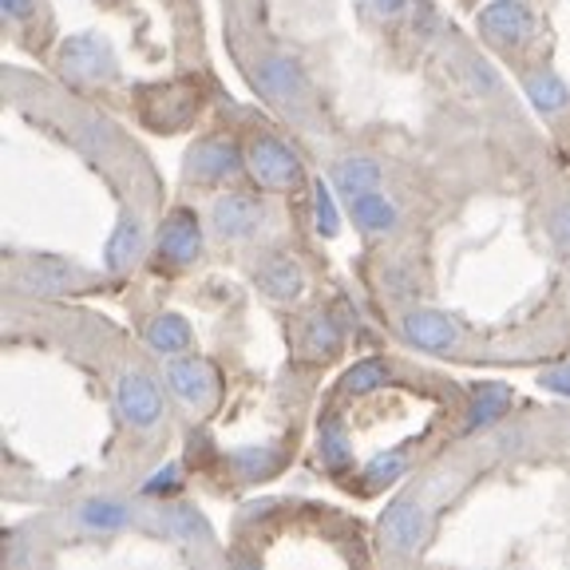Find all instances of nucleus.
Masks as SVG:
<instances>
[{"instance_id": "f257e3e1", "label": "nucleus", "mask_w": 570, "mask_h": 570, "mask_svg": "<svg viewBox=\"0 0 570 570\" xmlns=\"http://www.w3.org/2000/svg\"><path fill=\"white\" fill-rule=\"evenodd\" d=\"M246 170L266 190H297L302 187V159L274 135H254L246 142Z\"/></svg>"}, {"instance_id": "f03ea898", "label": "nucleus", "mask_w": 570, "mask_h": 570, "mask_svg": "<svg viewBox=\"0 0 570 570\" xmlns=\"http://www.w3.org/2000/svg\"><path fill=\"white\" fill-rule=\"evenodd\" d=\"M116 48L107 36L83 32V36H68L60 48V71L71 83H107L116 80Z\"/></svg>"}, {"instance_id": "7ed1b4c3", "label": "nucleus", "mask_w": 570, "mask_h": 570, "mask_svg": "<svg viewBox=\"0 0 570 570\" xmlns=\"http://www.w3.org/2000/svg\"><path fill=\"white\" fill-rule=\"evenodd\" d=\"M163 381H167L170 396L178 404H187L195 412H206L218 396V373L206 356L195 353H183V356H167V365H163Z\"/></svg>"}, {"instance_id": "20e7f679", "label": "nucleus", "mask_w": 570, "mask_h": 570, "mask_svg": "<svg viewBox=\"0 0 570 570\" xmlns=\"http://www.w3.org/2000/svg\"><path fill=\"white\" fill-rule=\"evenodd\" d=\"M116 409L135 432H155L163 424V392L151 373L142 368H124L116 376Z\"/></svg>"}, {"instance_id": "39448f33", "label": "nucleus", "mask_w": 570, "mask_h": 570, "mask_svg": "<svg viewBox=\"0 0 570 570\" xmlns=\"http://www.w3.org/2000/svg\"><path fill=\"white\" fill-rule=\"evenodd\" d=\"M432 534V511L416 495L392 499L389 511L381 515V543L392 554H416Z\"/></svg>"}, {"instance_id": "423d86ee", "label": "nucleus", "mask_w": 570, "mask_h": 570, "mask_svg": "<svg viewBox=\"0 0 570 570\" xmlns=\"http://www.w3.org/2000/svg\"><path fill=\"white\" fill-rule=\"evenodd\" d=\"M155 254L170 269H187L198 262V254H203V223H198V214L190 206H175L163 218L159 234H155Z\"/></svg>"}, {"instance_id": "0eeeda50", "label": "nucleus", "mask_w": 570, "mask_h": 570, "mask_svg": "<svg viewBox=\"0 0 570 570\" xmlns=\"http://www.w3.org/2000/svg\"><path fill=\"white\" fill-rule=\"evenodd\" d=\"M242 170H246V151L234 139H223V135L198 139L183 159L187 183H230Z\"/></svg>"}, {"instance_id": "6e6552de", "label": "nucleus", "mask_w": 570, "mask_h": 570, "mask_svg": "<svg viewBox=\"0 0 570 570\" xmlns=\"http://www.w3.org/2000/svg\"><path fill=\"white\" fill-rule=\"evenodd\" d=\"M262 223H266V206L262 198L246 195V190H226L214 198L210 206V230L223 242H249L258 238Z\"/></svg>"}, {"instance_id": "1a4fd4ad", "label": "nucleus", "mask_w": 570, "mask_h": 570, "mask_svg": "<svg viewBox=\"0 0 570 570\" xmlns=\"http://www.w3.org/2000/svg\"><path fill=\"white\" fill-rule=\"evenodd\" d=\"M475 28H480V36L491 48L511 52V48H523L531 40L534 17L523 0H491V4L480 9V17H475Z\"/></svg>"}, {"instance_id": "9d476101", "label": "nucleus", "mask_w": 570, "mask_h": 570, "mask_svg": "<svg viewBox=\"0 0 570 570\" xmlns=\"http://www.w3.org/2000/svg\"><path fill=\"white\" fill-rule=\"evenodd\" d=\"M198 116V88L190 83H159L142 96V119L155 131H178Z\"/></svg>"}, {"instance_id": "9b49d317", "label": "nucleus", "mask_w": 570, "mask_h": 570, "mask_svg": "<svg viewBox=\"0 0 570 570\" xmlns=\"http://www.w3.org/2000/svg\"><path fill=\"white\" fill-rule=\"evenodd\" d=\"M71 523L83 534H124L139 527V508L119 495H88L71 508Z\"/></svg>"}, {"instance_id": "f8f14e48", "label": "nucleus", "mask_w": 570, "mask_h": 570, "mask_svg": "<svg viewBox=\"0 0 570 570\" xmlns=\"http://www.w3.org/2000/svg\"><path fill=\"white\" fill-rule=\"evenodd\" d=\"M249 80H254V88H258L262 96L274 99V104H282V107L297 104V99L305 96V71L294 56H282V52L258 56V60H254V71H249Z\"/></svg>"}, {"instance_id": "ddd939ff", "label": "nucleus", "mask_w": 570, "mask_h": 570, "mask_svg": "<svg viewBox=\"0 0 570 570\" xmlns=\"http://www.w3.org/2000/svg\"><path fill=\"white\" fill-rule=\"evenodd\" d=\"M12 285L20 294H36V297H60L88 285V274L80 266H68V262L56 258H40V262H24V266L12 274Z\"/></svg>"}, {"instance_id": "4468645a", "label": "nucleus", "mask_w": 570, "mask_h": 570, "mask_svg": "<svg viewBox=\"0 0 570 570\" xmlns=\"http://www.w3.org/2000/svg\"><path fill=\"white\" fill-rule=\"evenodd\" d=\"M401 337L404 345L424 348V353H452L455 345L463 341L455 317L440 309H409L401 317Z\"/></svg>"}, {"instance_id": "2eb2a0df", "label": "nucleus", "mask_w": 570, "mask_h": 570, "mask_svg": "<svg viewBox=\"0 0 570 570\" xmlns=\"http://www.w3.org/2000/svg\"><path fill=\"white\" fill-rule=\"evenodd\" d=\"M155 527L178 547H210L214 543V531H210V523H206V515L195 508V503H187V499H163L159 508H155Z\"/></svg>"}, {"instance_id": "dca6fc26", "label": "nucleus", "mask_w": 570, "mask_h": 570, "mask_svg": "<svg viewBox=\"0 0 570 570\" xmlns=\"http://www.w3.org/2000/svg\"><path fill=\"white\" fill-rule=\"evenodd\" d=\"M147 254V230H142V218L135 210L119 214L116 230L107 238L104 246V269L107 274H131L135 266L142 262Z\"/></svg>"}, {"instance_id": "f3484780", "label": "nucleus", "mask_w": 570, "mask_h": 570, "mask_svg": "<svg viewBox=\"0 0 570 570\" xmlns=\"http://www.w3.org/2000/svg\"><path fill=\"white\" fill-rule=\"evenodd\" d=\"M254 282L277 305H294L305 294V269L289 254H266L258 262V269H254Z\"/></svg>"}, {"instance_id": "a211bd4d", "label": "nucleus", "mask_w": 570, "mask_h": 570, "mask_svg": "<svg viewBox=\"0 0 570 570\" xmlns=\"http://www.w3.org/2000/svg\"><path fill=\"white\" fill-rule=\"evenodd\" d=\"M142 341L155 356H183L195 348V333H190V321L183 313H155L147 325H142Z\"/></svg>"}, {"instance_id": "6ab92c4d", "label": "nucleus", "mask_w": 570, "mask_h": 570, "mask_svg": "<svg viewBox=\"0 0 570 570\" xmlns=\"http://www.w3.org/2000/svg\"><path fill=\"white\" fill-rule=\"evenodd\" d=\"M348 214H353V226L365 234V238H384V234H392L396 223H401V206L392 203L384 190H368V195L353 198Z\"/></svg>"}, {"instance_id": "aec40b11", "label": "nucleus", "mask_w": 570, "mask_h": 570, "mask_svg": "<svg viewBox=\"0 0 570 570\" xmlns=\"http://www.w3.org/2000/svg\"><path fill=\"white\" fill-rule=\"evenodd\" d=\"M333 187L345 203L368 195V190H381V163L368 155H345L333 163Z\"/></svg>"}, {"instance_id": "412c9836", "label": "nucleus", "mask_w": 570, "mask_h": 570, "mask_svg": "<svg viewBox=\"0 0 570 570\" xmlns=\"http://www.w3.org/2000/svg\"><path fill=\"white\" fill-rule=\"evenodd\" d=\"M523 96L543 119L562 116V111L570 107V88L554 76L551 68H534L531 76H523Z\"/></svg>"}, {"instance_id": "4be33fe9", "label": "nucleus", "mask_w": 570, "mask_h": 570, "mask_svg": "<svg viewBox=\"0 0 570 570\" xmlns=\"http://www.w3.org/2000/svg\"><path fill=\"white\" fill-rule=\"evenodd\" d=\"M341 345H345V333H341L333 313H309V317H305L302 337H297L302 356H309V361H330V356L341 353Z\"/></svg>"}, {"instance_id": "5701e85b", "label": "nucleus", "mask_w": 570, "mask_h": 570, "mask_svg": "<svg viewBox=\"0 0 570 570\" xmlns=\"http://www.w3.org/2000/svg\"><path fill=\"white\" fill-rule=\"evenodd\" d=\"M230 463V472L238 475L242 483H258V480H269L277 475V468L285 463V452L277 444H246V448H234L226 455Z\"/></svg>"}, {"instance_id": "b1692460", "label": "nucleus", "mask_w": 570, "mask_h": 570, "mask_svg": "<svg viewBox=\"0 0 570 570\" xmlns=\"http://www.w3.org/2000/svg\"><path fill=\"white\" fill-rule=\"evenodd\" d=\"M511 412V389L508 384H480L468 404V416H463V432H483V428L499 424V420Z\"/></svg>"}, {"instance_id": "393cba45", "label": "nucleus", "mask_w": 570, "mask_h": 570, "mask_svg": "<svg viewBox=\"0 0 570 570\" xmlns=\"http://www.w3.org/2000/svg\"><path fill=\"white\" fill-rule=\"evenodd\" d=\"M317 452L321 463L330 468V472H348L353 468V440H348L345 424L341 420H321L317 428Z\"/></svg>"}, {"instance_id": "a878e982", "label": "nucleus", "mask_w": 570, "mask_h": 570, "mask_svg": "<svg viewBox=\"0 0 570 570\" xmlns=\"http://www.w3.org/2000/svg\"><path fill=\"white\" fill-rule=\"evenodd\" d=\"M389 381H392L389 361L368 356V361H356V365L348 368L345 381H341V389H345V396H368V392H381Z\"/></svg>"}, {"instance_id": "bb28decb", "label": "nucleus", "mask_w": 570, "mask_h": 570, "mask_svg": "<svg viewBox=\"0 0 570 570\" xmlns=\"http://www.w3.org/2000/svg\"><path fill=\"white\" fill-rule=\"evenodd\" d=\"M409 472V452L404 448H392V452H381V455H373V460L365 463V488L368 491H376V488H384V483H392V480H401V475Z\"/></svg>"}, {"instance_id": "cd10ccee", "label": "nucleus", "mask_w": 570, "mask_h": 570, "mask_svg": "<svg viewBox=\"0 0 570 570\" xmlns=\"http://www.w3.org/2000/svg\"><path fill=\"white\" fill-rule=\"evenodd\" d=\"M313 230L321 238H337L341 234V210L330 183H313Z\"/></svg>"}, {"instance_id": "c85d7f7f", "label": "nucleus", "mask_w": 570, "mask_h": 570, "mask_svg": "<svg viewBox=\"0 0 570 570\" xmlns=\"http://www.w3.org/2000/svg\"><path fill=\"white\" fill-rule=\"evenodd\" d=\"M547 238H551L562 254H570V198L551 206V214H547Z\"/></svg>"}, {"instance_id": "c756f323", "label": "nucleus", "mask_w": 570, "mask_h": 570, "mask_svg": "<svg viewBox=\"0 0 570 570\" xmlns=\"http://www.w3.org/2000/svg\"><path fill=\"white\" fill-rule=\"evenodd\" d=\"M178 483H183V475H178V463H163L159 472L151 475V480L142 483V495H151V499H167L170 491L178 488Z\"/></svg>"}, {"instance_id": "7c9ffc66", "label": "nucleus", "mask_w": 570, "mask_h": 570, "mask_svg": "<svg viewBox=\"0 0 570 570\" xmlns=\"http://www.w3.org/2000/svg\"><path fill=\"white\" fill-rule=\"evenodd\" d=\"M543 389H551V392H559V396H567L570 401V365H554V368H547L543 376Z\"/></svg>"}, {"instance_id": "2f4dec72", "label": "nucleus", "mask_w": 570, "mask_h": 570, "mask_svg": "<svg viewBox=\"0 0 570 570\" xmlns=\"http://www.w3.org/2000/svg\"><path fill=\"white\" fill-rule=\"evenodd\" d=\"M0 9H4V20H12V24H20V20H24L28 12L36 9V0H0Z\"/></svg>"}, {"instance_id": "473e14b6", "label": "nucleus", "mask_w": 570, "mask_h": 570, "mask_svg": "<svg viewBox=\"0 0 570 570\" xmlns=\"http://www.w3.org/2000/svg\"><path fill=\"white\" fill-rule=\"evenodd\" d=\"M381 17H404V12L412 9V0H368Z\"/></svg>"}, {"instance_id": "72a5a7b5", "label": "nucleus", "mask_w": 570, "mask_h": 570, "mask_svg": "<svg viewBox=\"0 0 570 570\" xmlns=\"http://www.w3.org/2000/svg\"><path fill=\"white\" fill-rule=\"evenodd\" d=\"M230 570H262L258 559H249V554H238V559L230 562Z\"/></svg>"}]
</instances>
